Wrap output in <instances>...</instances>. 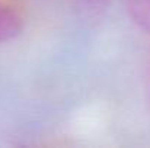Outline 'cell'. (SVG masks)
Instances as JSON below:
<instances>
[{
  "instance_id": "1",
  "label": "cell",
  "mask_w": 150,
  "mask_h": 148,
  "mask_svg": "<svg viewBox=\"0 0 150 148\" xmlns=\"http://www.w3.org/2000/svg\"><path fill=\"white\" fill-rule=\"evenodd\" d=\"M22 31L23 16L19 9L6 0H0V44L18 38Z\"/></svg>"
},
{
  "instance_id": "3",
  "label": "cell",
  "mask_w": 150,
  "mask_h": 148,
  "mask_svg": "<svg viewBox=\"0 0 150 148\" xmlns=\"http://www.w3.org/2000/svg\"><path fill=\"white\" fill-rule=\"evenodd\" d=\"M146 95H147V100L150 103V68L149 73H147V77H146Z\"/></svg>"
},
{
  "instance_id": "2",
  "label": "cell",
  "mask_w": 150,
  "mask_h": 148,
  "mask_svg": "<svg viewBox=\"0 0 150 148\" xmlns=\"http://www.w3.org/2000/svg\"><path fill=\"white\" fill-rule=\"evenodd\" d=\"M127 10L131 20L150 34V0H127Z\"/></svg>"
}]
</instances>
